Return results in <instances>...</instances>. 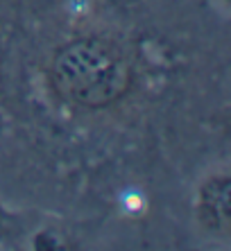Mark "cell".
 <instances>
[{"mask_svg":"<svg viewBox=\"0 0 231 251\" xmlns=\"http://www.w3.org/2000/svg\"><path fill=\"white\" fill-rule=\"evenodd\" d=\"M52 84L70 102L100 109L127 93L132 68L114 43L102 39H77L55 54Z\"/></svg>","mask_w":231,"mask_h":251,"instance_id":"6da1fadb","label":"cell"},{"mask_svg":"<svg viewBox=\"0 0 231 251\" xmlns=\"http://www.w3.org/2000/svg\"><path fill=\"white\" fill-rule=\"evenodd\" d=\"M202 217L215 231L229 228V179L215 176L202 190Z\"/></svg>","mask_w":231,"mask_h":251,"instance_id":"7a4b0ae2","label":"cell"}]
</instances>
